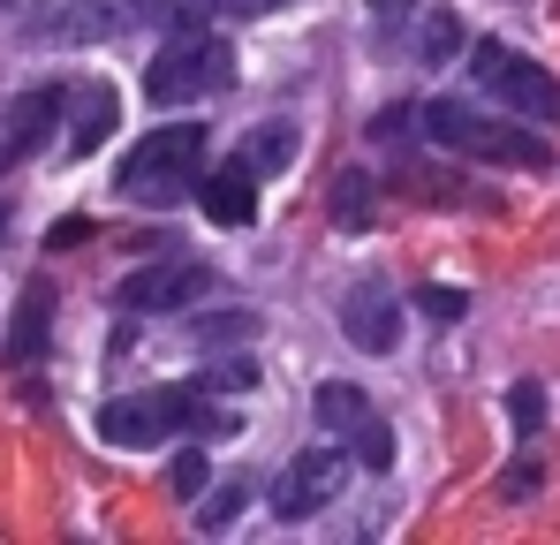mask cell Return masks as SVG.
<instances>
[{
  "mask_svg": "<svg viewBox=\"0 0 560 545\" xmlns=\"http://www.w3.org/2000/svg\"><path fill=\"white\" fill-rule=\"evenodd\" d=\"M197 205H205L212 228H250L258 220V175L243 160H228L220 175H197Z\"/></svg>",
  "mask_w": 560,
  "mask_h": 545,
  "instance_id": "9",
  "label": "cell"
},
{
  "mask_svg": "<svg viewBox=\"0 0 560 545\" xmlns=\"http://www.w3.org/2000/svg\"><path fill=\"white\" fill-rule=\"evenodd\" d=\"M197 500H205V508H197V523H205V531H228V523H235V508H243V485H220V492H197Z\"/></svg>",
  "mask_w": 560,
  "mask_h": 545,
  "instance_id": "22",
  "label": "cell"
},
{
  "mask_svg": "<svg viewBox=\"0 0 560 545\" xmlns=\"http://www.w3.org/2000/svg\"><path fill=\"white\" fill-rule=\"evenodd\" d=\"M228 84H235V54H228V38H205V31H175L160 46V61L144 69L152 106H189V98H212Z\"/></svg>",
  "mask_w": 560,
  "mask_h": 545,
  "instance_id": "4",
  "label": "cell"
},
{
  "mask_svg": "<svg viewBox=\"0 0 560 545\" xmlns=\"http://www.w3.org/2000/svg\"><path fill=\"white\" fill-rule=\"evenodd\" d=\"M455 46H463V23H455V15H432V23H424V61H447Z\"/></svg>",
  "mask_w": 560,
  "mask_h": 545,
  "instance_id": "25",
  "label": "cell"
},
{
  "mask_svg": "<svg viewBox=\"0 0 560 545\" xmlns=\"http://www.w3.org/2000/svg\"><path fill=\"white\" fill-rule=\"evenodd\" d=\"M197 160H205V121H167L152 137L129 144L121 160V197L137 205H183L197 189Z\"/></svg>",
  "mask_w": 560,
  "mask_h": 545,
  "instance_id": "3",
  "label": "cell"
},
{
  "mask_svg": "<svg viewBox=\"0 0 560 545\" xmlns=\"http://www.w3.org/2000/svg\"><path fill=\"white\" fill-rule=\"evenodd\" d=\"M349 448H357V462H364V469H386V462H394V432H386V417H364V425H357V432H349Z\"/></svg>",
  "mask_w": 560,
  "mask_h": 545,
  "instance_id": "19",
  "label": "cell"
},
{
  "mask_svg": "<svg viewBox=\"0 0 560 545\" xmlns=\"http://www.w3.org/2000/svg\"><path fill=\"white\" fill-rule=\"evenodd\" d=\"M538 485H546V469H538V462H530V454H523V462H508V469H500V500H530V492H538Z\"/></svg>",
  "mask_w": 560,
  "mask_h": 545,
  "instance_id": "24",
  "label": "cell"
},
{
  "mask_svg": "<svg viewBox=\"0 0 560 545\" xmlns=\"http://www.w3.org/2000/svg\"><path fill=\"white\" fill-rule=\"evenodd\" d=\"M61 106H69V91H61V84H38V91H23V98L8 106V137H0V167H8V160H23V152H38V144L54 137V121H61Z\"/></svg>",
  "mask_w": 560,
  "mask_h": 545,
  "instance_id": "8",
  "label": "cell"
},
{
  "mask_svg": "<svg viewBox=\"0 0 560 545\" xmlns=\"http://www.w3.org/2000/svg\"><path fill=\"white\" fill-rule=\"evenodd\" d=\"M372 15H378V23H394V15H409V0H372Z\"/></svg>",
  "mask_w": 560,
  "mask_h": 545,
  "instance_id": "28",
  "label": "cell"
},
{
  "mask_svg": "<svg viewBox=\"0 0 560 545\" xmlns=\"http://www.w3.org/2000/svg\"><path fill=\"white\" fill-rule=\"evenodd\" d=\"M197 386H205V394H243V386H258V363L250 357H220Z\"/></svg>",
  "mask_w": 560,
  "mask_h": 545,
  "instance_id": "21",
  "label": "cell"
},
{
  "mask_svg": "<svg viewBox=\"0 0 560 545\" xmlns=\"http://www.w3.org/2000/svg\"><path fill=\"white\" fill-rule=\"evenodd\" d=\"M417 129H424L432 144L463 152V160L523 167V175H546V167H553V144H546V137H530L523 121H492V114H469L463 98H432V106L417 114Z\"/></svg>",
  "mask_w": 560,
  "mask_h": 545,
  "instance_id": "2",
  "label": "cell"
},
{
  "mask_svg": "<svg viewBox=\"0 0 560 545\" xmlns=\"http://www.w3.org/2000/svg\"><path fill=\"white\" fill-rule=\"evenodd\" d=\"M469 77L477 91H492L508 114H523V121H560V84L530 61V54H515V46H500V38H485L477 54H469Z\"/></svg>",
  "mask_w": 560,
  "mask_h": 545,
  "instance_id": "5",
  "label": "cell"
},
{
  "mask_svg": "<svg viewBox=\"0 0 560 545\" xmlns=\"http://www.w3.org/2000/svg\"><path fill=\"white\" fill-rule=\"evenodd\" d=\"M106 129H114V91L92 84V91H84V114H77V129H69V160H92L98 144H106Z\"/></svg>",
  "mask_w": 560,
  "mask_h": 545,
  "instance_id": "12",
  "label": "cell"
},
{
  "mask_svg": "<svg viewBox=\"0 0 560 545\" xmlns=\"http://www.w3.org/2000/svg\"><path fill=\"white\" fill-rule=\"evenodd\" d=\"M167 432H197V440H228L235 417L220 402H205V386H152V394H121L98 409V440L106 448H160Z\"/></svg>",
  "mask_w": 560,
  "mask_h": 545,
  "instance_id": "1",
  "label": "cell"
},
{
  "mask_svg": "<svg viewBox=\"0 0 560 545\" xmlns=\"http://www.w3.org/2000/svg\"><path fill=\"white\" fill-rule=\"evenodd\" d=\"M508 425H515L523 440L546 425V386H538V379H515V386H508Z\"/></svg>",
  "mask_w": 560,
  "mask_h": 545,
  "instance_id": "18",
  "label": "cell"
},
{
  "mask_svg": "<svg viewBox=\"0 0 560 545\" xmlns=\"http://www.w3.org/2000/svg\"><path fill=\"white\" fill-rule=\"evenodd\" d=\"M273 8H288V0H250V15H273Z\"/></svg>",
  "mask_w": 560,
  "mask_h": 545,
  "instance_id": "29",
  "label": "cell"
},
{
  "mask_svg": "<svg viewBox=\"0 0 560 545\" xmlns=\"http://www.w3.org/2000/svg\"><path fill=\"white\" fill-rule=\"evenodd\" d=\"M417 311L440 318V326H455V318L469 311V295H463V288H417Z\"/></svg>",
  "mask_w": 560,
  "mask_h": 545,
  "instance_id": "23",
  "label": "cell"
},
{
  "mask_svg": "<svg viewBox=\"0 0 560 545\" xmlns=\"http://www.w3.org/2000/svg\"><path fill=\"white\" fill-rule=\"evenodd\" d=\"M77 243H92V220H84V212H69V220H54V235H46V251H77Z\"/></svg>",
  "mask_w": 560,
  "mask_h": 545,
  "instance_id": "26",
  "label": "cell"
},
{
  "mask_svg": "<svg viewBox=\"0 0 560 545\" xmlns=\"http://www.w3.org/2000/svg\"><path fill=\"white\" fill-rule=\"evenodd\" d=\"M341 334L357 341V349H372V357H386L394 341H401V311L378 295V288H349V303H341Z\"/></svg>",
  "mask_w": 560,
  "mask_h": 545,
  "instance_id": "10",
  "label": "cell"
},
{
  "mask_svg": "<svg viewBox=\"0 0 560 545\" xmlns=\"http://www.w3.org/2000/svg\"><path fill=\"white\" fill-rule=\"evenodd\" d=\"M409 129H417V106H386V114H378V137H386V144H401Z\"/></svg>",
  "mask_w": 560,
  "mask_h": 545,
  "instance_id": "27",
  "label": "cell"
},
{
  "mask_svg": "<svg viewBox=\"0 0 560 545\" xmlns=\"http://www.w3.org/2000/svg\"><path fill=\"white\" fill-rule=\"evenodd\" d=\"M46 334H54V288L38 280L23 303H15V334H8V363H38L46 357Z\"/></svg>",
  "mask_w": 560,
  "mask_h": 545,
  "instance_id": "11",
  "label": "cell"
},
{
  "mask_svg": "<svg viewBox=\"0 0 560 545\" xmlns=\"http://www.w3.org/2000/svg\"><path fill=\"white\" fill-rule=\"evenodd\" d=\"M197 295H212V266H197V258H152L114 288L121 311H183Z\"/></svg>",
  "mask_w": 560,
  "mask_h": 545,
  "instance_id": "7",
  "label": "cell"
},
{
  "mask_svg": "<svg viewBox=\"0 0 560 545\" xmlns=\"http://www.w3.org/2000/svg\"><path fill=\"white\" fill-rule=\"evenodd\" d=\"M334 220H341V228H364V220H372V175H364V167H349V175L334 182Z\"/></svg>",
  "mask_w": 560,
  "mask_h": 545,
  "instance_id": "17",
  "label": "cell"
},
{
  "mask_svg": "<svg viewBox=\"0 0 560 545\" xmlns=\"http://www.w3.org/2000/svg\"><path fill=\"white\" fill-rule=\"evenodd\" d=\"M318 417H326L334 432H357V425L372 417V402H364L349 379H326V386H318Z\"/></svg>",
  "mask_w": 560,
  "mask_h": 545,
  "instance_id": "14",
  "label": "cell"
},
{
  "mask_svg": "<svg viewBox=\"0 0 560 545\" xmlns=\"http://www.w3.org/2000/svg\"><path fill=\"white\" fill-rule=\"evenodd\" d=\"M121 23V8H106V0H92V8H61L54 23H46V38H106Z\"/></svg>",
  "mask_w": 560,
  "mask_h": 545,
  "instance_id": "15",
  "label": "cell"
},
{
  "mask_svg": "<svg viewBox=\"0 0 560 545\" xmlns=\"http://www.w3.org/2000/svg\"><path fill=\"white\" fill-rule=\"evenodd\" d=\"M250 334H258V318H250V311H205V318L189 326V341H197V349H235V341H250Z\"/></svg>",
  "mask_w": 560,
  "mask_h": 545,
  "instance_id": "13",
  "label": "cell"
},
{
  "mask_svg": "<svg viewBox=\"0 0 560 545\" xmlns=\"http://www.w3.org/2000/svg\"><path fill=\"white\" fill-rule=\"evenodd\" d=\"M288 152H295V129H288V121H266V129L243 144V167H250V175H273Z\"/></svg>",
  "mask_w": 560,
  "mask_h": 545,
  "instance_id": "16",
  "label": "cell"
},
{
  "mask_svg": "<svg viewBox=\"0 0 560 545\" xmlns=\"http://www.w3.org/2000/svg\"><path fill=\"white\" fill-rule=\"evenodd\" d=\"M341 477H349V454H341V448H303V454H295V462H288V469L273 477V515L303 523V515L334 508Z\"/></svg>",
  "mask_w": 560,
  "mask_h": 545,
  "instance_id": "6",
  "label": "cell"
},
{
  "mask_svg": "<svg viewBox=\"0 0 560 545\" xmlns=\"http://www.w3.org/2000/svg\"><path fill=\"white\" fill-rule=\"evenodd\" d=\"M205 485H212V462H205V448H183V454H175V469H167V492H175V500H197Z\"/></svg>",
  "mask_w": 560,
  "mask_h": 545,
  "instance_id": "20",
  "label": "cell"
}]
</instances>
